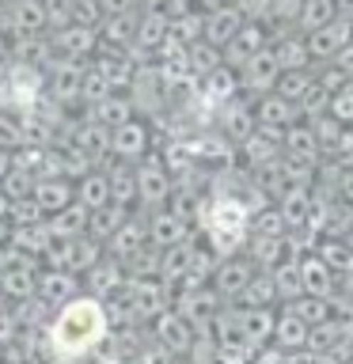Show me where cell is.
I'll use <instances>...</instances> for the list:
<instances>
[{
  "instance_id": "cell-6",
  "label": "cell",
  "mask_w": 353,
  "mask_h": 364,
  "mask_svg": "<svg viewBox=\"0 0 353 364\" xmlns=\"http://www.w3.org/2000/svg\"><path fill=\"white\" fill-rule=\"evenodd\" d=\"M304 42H307V53H312V61H319V57H323V61H334V57L353 42V23H349L346 16H338L334 23H327V27L312 31Z\"/></svg>"
},
{
  "instance_id": "cell-41",
  "label": "cell",
  "mask_w": 353,
  "mask_h": 364,
  "mask_svg": "<svg viewBox=\"0 0 353 364\" xmlns=\"http://www.w3.org/2000/svg\"><path fill=\"white\" fill-rule=\"evenodd\" d=\"M307 125H312V133H315V141L323 144V148H334L338 144V136H342V129H346V125H342L334 114H315V118H307Z\"/></svg>"
},
{
  "instance_id": "cell-56",
  "label": "cell",
  "mask_w": 353,
  "mask_h": 364,
  "mask_svg": "<svg viewBox=\"0 0 353 364\" xmlns=\"http://www.w3.org/2000/svg\"><path fill=\"white\" fill-rule=\"evenodd\" d=\"M141 4H144V8H164L167 0H141Z\"/></svg>"
},
{
  "instance_id": "cell-44",
  "label": "cell",
  "mask_w": 353,
  "mask_h": 364,
  "mask_svg": "<svg viewBox=\"0 0 353 364\" xmlns=\"http://www.w3.org/2000/svg\"><path fill=\"white\" fill-rule=\"evenodd\" d=\"M42 8H46V27L61 31L73 23V0H42Z\"/></svg>"
},
{
  "instance_id": "cell-18",
  "label": "cell",
  "mask_w": 353,
  "mask_h": 364,
  "mask_svg": "<svg viewBox=\"0 0 353 364\" xmlns=\"http://www.w3.org/2000/svg\"><path fill=\"white\" fill-rule=\"evenodd\" d=\"M144 228H148V243L159 247V250H167V247L182 243V239H190L186 220H182L179 213H171V209H156L152 216H148Z\"/></svg>"
},
{
  "instance_id": "cell-55",
  "label": "cell",
  "mask_w": 353,
  "mask_h": 364,
  "mask_svg": "<svg viewBox=\"0 0 353 364\" xmlns=\"http://www.w3.org/2000/svg\"><path fill=\"white\" fill-rule=\"evenodd\" d=\"M8 216H11V201L0 193V220H8Z\"/></svg>"
},
{
  "instance_id": "cell-22",
  "label": "cell",
  "mask_w": 353,
  "mask_h": 364,
  "mask_svg": "<svg viewBox=\"0 0 353 364\" xmlns=\"http://www.w3.org/2000/svg\"><path fill=\"white\" fill-rule=\"evenodd\" d=\"M296 118H300V110H296L289 99H281L278 91H266V95H258V102H255V122L258 125L289 129V125H296Z\"/></svg>"
},
{
  "instance_id": "cell-9",
  "label": "cell",
  "mask_w": 353,
  "mask_h": 364,
  "mask_svg": "<svg viewBox=\"0 0 353 364\" xmlns=\"http://www.w3.org/2000/svg\"><path fill=\"white\" fill-rule=\"evenodd\" d=\"M148 144H152V133H148L144 122H125L118 129H110V156L125 159V164H141L148 156Z\"/></svg>"
},
{
  "instance_id": "cell-38",
  "label": "cell",
  "mask_w": 353,
  "mask_h": 364,
  "mask_svg": "<svg viewBox=\"0 0 353 364\" xmlns=\"http://www.w3.org/2000/svg\"><path fill=\"white\" fill-rule=\"evenodd\" d=\"M0 193H4L8 201H23V198H34V175L31 171H23L11 164L4 171V178H0Z\"/></svg>"
},
{
  "instance_id": "cell-2",
  "label": "cell",
  "mask_w": 353,
  "mask_h": 364,
  "mask_svg": "<svg viewBox=\"0 0 353 364\" xmlns=\"http://www.w3.org/2000/svg\"><path fill=\"white\" fill-rule=\"evenodd\" d=\"M42 258L50 262V269H65V273H76V277H84V273L102 258V243H99V239H91V235L53 239L50 250H46Z\"/></svg>"
},
{
  "instance_id": "cell-39",
  "label": "cell",
  "mask_w": 353,
  "mask_h": 364,
  "mask_svg": "<svg viewBox=\"0 0 353 364\" xmlns=\"http://www.w3.org/2000/svg\"><path fill=\"white\" fill-rule=\"evenodd\" d=\"M171 38H175L179 46H194V42H201V38H205V16L190 8L186 16L171 19Z\"/></svg>"
},
{
  "instance_id": "cell-35",
  "label": "cell",
  "mask_w": 353,
  "mask_h": 364,
  "mask_svg": "<svg viewBox=\"0 0 353 364\" xmlns=\"http://www.w3.org/2000/svg\"><path fill=\"white\" fill-rule=\"evenodd\" d=\"M342 16L338 0H300V19H296V27H304L307 34L327 27V23H334Z\"/></svg>"
},
{
  "instance_id": "cell-47",
  "label": "cell",
  "mask_w": 353,
  "mask_h": 364,
  "mask_svg": "<svg viewBox=\"0 0 353 364\" xmlns=\"http://www.w3.org/2000/svg\"><path fill=\"white\" fill-rule=\"evenodd\" d=\"M278 341L281 346H304V318H296V315H285L281 323H278Z\"/></svg>"
},
{
  "instance_id": "cell-20",
  "label": "cell",
  "mask_w": 353,
  "mask_h": 364,
  "mask_svg": "<svg viewBox=\"0 0 353 364\" xmlns=\"http://www.w3.org/2000/svg\"><path fill=\"white\" fill-rule=\"evenodd\" d=\"M243 16H239V8L236 4H224V8H216V11H205V42L216 46V50H224L228 42L236 38V31L243 27Z\"/></svg>"
},
{
  "instance_id": "cell-53",
  "label": "cell",
  "mask_w": 353,
  "mask_h": 364,
  "mask_svg": "<svg viewBox=\"0 0 353 364\" xmlns=\"http://www.w3.org/2000/svg\"><path fill=\"white\" fill-rule=\"evenodd\" d=\"M11 258H16V247H11V243H0V273L11 266Z\"/></svg>"
},
{
  "instance_id": "cell-42",
  "label": "cell",
  "mask_w": 353,
  "mask_h": 364,
  "mask_svg": "<svg viewBox=\"0 0 353 364\" xmlns=\"http://www.w3.org/2000/svg\"><path fill=\"white\" fill-rule=\"evenodd\" d=\"M281 255H285V239H270V235L251 239V262H255V266H273Z\"/></svg>"
},
{
  "instance_id": "cell-58",
  "label": "cell",
  "mask_w": 353,
  "mask_h": 364,
  "mask_svg": "<svg viewBox=\"0 0 353 364\" xmlns=\"http://www.w3.org/2000/svg\"><path fill=\"white\" fill-rule=\"evenodd\" d=\"M27 364H34V360H27Z\"/></svg>"
},
{
  "instance_id": "cell-12",
  "label": "cell",
  "mask_w": 353,
  "mask_h": 364,
  "mask_svg": "<svg viewBox=\"0 0 353 364\" xmlns=\"http://www.w3.org/2000/svg\"><path fill=\"white\" fill-rule=\"evenodd\" d=\"M167 307V292L164 284L152 277H130V300H125V311L141 315V318H156L164 315Z\"/></svg>"
},
{
  "instance_id": "cell-48",
  "label": "cell",
  "mask_w": 353,
  "mask_h": 364,
  "mask_svg": "<svg viewBox=\"0 0 353 364\" xmlns=\"http://www.w3.org/2000/svg\"><path fill=\"white\" fill-rule=\"evenodd\" d=\"M319 258H323L330 269H349L353 266V247L349 243H327Z\"/></svg>"
},
{
  "instance_id": "cell-7",
  "label": "cell",
  "mask_w": 353,
  "mask_h": 364,
  "mask_svg": "<svg viewBox=\"0 0 353 364\" xmlns=\"http://www.w3.org/2000/svg\"><path fill=\"white\" fill-rule=\"evenodd\" d=\"M239 76V91H255V95H266V91H273V84L281 80V65L278 57L270 53V46L262 53H255L243 68H236Z\"/></svg>"
},
{
  "instance_id": "cell-14",
  "label": "cell",
  "mask_w": 353,
  "mask_h": 364,
  "mask_svg": "<svg viewBox=\"0 0 353 364\" xmlns=\"http://www.w3.org/2000/svg\"><path fill=\"white\" fill-rule=\"evenodd\" d=\"M167 38H171V19H167L159 8H144L141 16H137L133 50H141V53H159Z\"/></svg>"
},
{
  "instance_id": "cell-27",
  "label": "cell",
  "mask_w": 353,
  "mask_h": 364,
  "mask_svg": "<svg viewBox=\"0 0 353 364\" xmlns=\"http://www.w3.org/2000/svg\"><path fill=\"white\" fill-rule=\"evenodd\" d=\"M73 190H76V201L84 205L88 213H95V209H102V205H110V182H107V171H88L84 178H76V182H73Z\"/></svg>"
},
{
  "instance_id": "cell-31",
  "label": "cell",
  "mask_w": 353,
  "mask_h": 364,
  "mask_svg": "<svg viewBox=\"0 0 353 364\" xmlns=\"http://www.w3.org/2000/svg\"><path fill=\"white\" fill-rule=\"evenodd\" d=\"M201 95H205V102H221V107H224L228 99H236V95H239V76H236V68H228V65L213 68V73L201 80Z\"/></svg>"
},
{
  "instance_id": "cell-59",
  "label": "cell",
  "mask_w": 353,
  "mask_h": 364,
  "mask_svg": "<svg viewBox=\"0 0 353 364\" xmlns=\"http://www.w3.org/2000/svg\"><path fill=\"white\" fill-rule=\"evenodd\" d=\"M4 4H8V0H4Z\"/></svg>"
},
{
  "instance_id": "cell-45",
  "label": "cell",
  "mask_w": 353,
  "mask_h": 364,
  "mask_svg": "<svg viewBox=\"0 0 353 364\" xmlns=\"http://www.w3.org/2000/svg\"><path fill=\"white\" fill-rule=\"evenodd\" d=\"M327 114H334V118H338L342 125H353V84L330 95V107H327Z\"/></svg>"
},
{
  "instance_id": "cell-34",
  "label": "cell",
  "mask_w": 353,
  "mask_h": 364,
  "mask_svg": "<svg viewBox=\"0 0 353 364\" xmlns=\"http://www.w3.org/2000/svg\"><path fill=\"white\" fill-rule=\"evenodd\" d=\"M73 144H80L91 159H110V129L99 122H84L73 133Z\"/></svg>"
},
{
  "instance_id": "cell-19",
  "label": "cell",
  "mask_w": 353,
  "mask_h": 364,
  "mask_svg": "<svg viewBox=\"0 0 353 364\" xmlns=\"http://www.w3.org/2000/svg\"><path fill=\"white\" fill-rule=\"evenodd\" d=\"M144 243H148V228L130 216V220H125L118 232H114L107 243H102V250H107V258H114V262H122V266H125V262H130Z\"/></svg>"
},
{
  "instance_id": "cell-17",
  "label": "cell",
  "mask_w": 353,
  "mask_h": 364,
  "mask_svg": "<svg viewBox=\"0 0 353 364\" xmlns=\"http://www.w3.org/2000/svg\"><path fill=\"white\" fill-rule=\"evenodd\" d=\"M251 277H255V262L236 258V255L221 258V262H216V269H213V284H216V292H224V296H243Z\"/></svg>"
},
{
  "instance_id": "cell-28",
  "label": "cell",
  "mask_w": 353,
  "mask_h": 364,
  "mask_svg": "<svg viewBox=\"0 0 353 364\" xmlns=\"http://www.w3.org/2000/svg\"><path fill=\"white\" fill-rule=\"evenodd\" d=\"M270 53L278 57L281 73H296V68L312 65V53H307V42L300 34H278V42L270 46Z\"/></svg>"
},
{
  "instance_id": "cell-46",
  "label": "cell",
  "mask_w": 353,
  "mask_h": 364,
  "mask_svg": "<svg viewBox=\"0 0 353 364\" xmlns=\"http://www.w3.org/2000/svg\"><path fill=\"white\" fill-rule=\"evenodd\" d=\"M273 277V289H278V296H289L300 289V266H293V262H285V266H278V273H270Z\"/></svg>"
},
{
  "instance_id": "cell-24",
  "label": "cell",
  "mask_w": 353,
  "mask_h": 364,
  "mask_svg": "<svg viewBox=\"0 0 353 364\" xmlns=\"http://www.w3.org/2000/svg\"><path fill=\"white\" fill-rule=\"evenodd\" d=\"M11 247L19 250V255H27V258H42L46 250H50L53 243V235H50V228L42 224H11V239H8Z\"/></svg>"
},
{
  "instance_id": "cell-23",
  "label": "cell",
  "mask_w": 353,
  "mask_h": 364,
  "mask_svg": "<svg viewBox=\"0 0 353 364\" xmlns=\"http://www.w3.org/2000/svg\"><path fill=\"white\" fill-rule=\"evenodd\" d=\"M95 73L107 80L114 91H118V87H130V84H133L137 65L125 57V50H102V53L95 57Z\"/></svg>"
},
{
  "instance_id": "cell-51",
  "label": "cell",
  "mask_w": 353,
  "mask_h": 364,
  "mask_svg": "<svg viewBox=\"0 0 353 364\" xmlns=\"http://www.w3.org/2000/svg\"><path fill=\"white\" fill-rule=\"evenodd\" d=\"M296 318H312V323H323V318H327V304H319V300H300V304H296Z\"/></svg>"
},
{
  "instance_id": "cell-32",
  "label": "cell",
  "mask_w": 353,
  "mask_h": 364,
  "mask_svg": "<svg viewBox=\"0 0 353 364\" xmlns=\"http://www.w3.org/2000/svg\"><path fill=\"white\" fill-rule=\"evenodd\" d=\"M130 220V209H125V205H102V209H95L88 216V235L91 239H99V243H107V239L118 232V228Z\"/></svg>"
},
{
  "instance_id": "cell-43",
  "label": "cell",
  "mask_w": 353,
  "mask_h": 364,
  "mask_svg": "<svg viewBox=\"0 0 353 364\" xmlns=\"http://www.w3.org/2000/svg\"><path fill=\"white\" fill-rule=\"evenodd\" d=\"M285 228H289V220L281 216V209H258V216H255V232H258V235L281 239Z\"/></svg>"
},
{
  "instance_id": "cell-26",
  "label": "cell",
  "mask_w": 353,
  "mask_h": 364,
  "mask_svg": "<svg viewBox=\"0 0 353 364\" xmlns=\"http://www.w3.org/2000/svg\"><path fill=\"white\" fill-rule=\"evenodd\" d=\"M114 159V156H110ZM110 182V201L114 205H137V164H125V159H114V167L107 171Z\"/></svg>"
},
{
  "instance_id": "cell-21",
  "label": "cell",
  "mask_w": 353,
  "mask_h": 364,
  "mask_svg": "<svg viewBox=\"0 0 353 364\" xmlns=\"http://www.w3.org/2000/svg\"><path fill=\"white\" fill-rule=\"evenodd\" d=\"M281 152H285V159H293V164H319L323 144L315 141L312 125H289L281 136Z\"/></svg>"
},
{
  "instance_id": "cell-54",
  "label": "cell",
  "mask_w": 353,
  "mask_h": 364,
  "mask_svg": "<svg viewBox=\"0 0 353 364\" xmlns=\"http://www.w3.org/2000/svg\"><path fill=\"white\" fill-rule=\"evenodd\" d=\"M8 53H11V46H8V34L0 31V61H8Z\"/></svg>"
},
{
  "instance_id": "cell-36",
  "label": "cell",
  "mask_w": 353,
  "mask_h": 364,
  "mask_svg": "<svg viewBox=\"0 0 353 364\" xmlns=\"http://www.w3.org/2000/svg\"><path fill=\"white\" fill-rule=\"evenodd\" d=\"M190 255H194V239H182V243L167 247V250H159V277H164V281H179V277H186Z\"/></svg>"
},
{
  "instance_id": "cell-8",
  "label": "cell",
  "mask_w": 353,
  "mask_h": 364,
  "mask_svg": "<svg viewBox=\"0 0 353 364\" xmlns=\"http://www.w3.org/2000/svg\"><path fill=\"white\" fill-rule=\"evenodd\" d=\"M266 50V23H258V19H247L243 27L236 31V38L221 50V57H224V65L228 68H243L255 53H262Z\"/></svg>"
},
{
  "instance_id": "cell-50",
  "label": "cell",
  "mask_w": 353,
  "mask_h": 364,
  "mask_svg": "<svg viewBox=\"0 0 353 364\" xmlns=\"http://www.w3.org/2000/svg\"><path fill=\"white\" fill-rule=\"evenodd\" d=\"M236 8H239V16L243 19H266V11H270V0H236Z\"/></svg>"
},
{
  "instance_id": "cell-33",
  "label": "cell",
  "mask_w": 353,
  "mask_h": 364,
  "mask_svg": "<svg viewBox=\"0 0 353 364\" xmlns=\"http://www.w3.org/2000/svg\"><path fill=\"white\" fill-rule=\"evenodd\" d=\"M315 84H319V80H315L312 68H296V73H281V80L273 84V91H278L281 99H289L293 107L300 110V102L315 91Z\"/></svg>"
},
{
  "instance_id": "cell-49",
  "label": "cell",
  "mask_w": 353,
  "mask_h": 364,
  "mask_svg": "<svg viewBox=\"0 0 353 364\" xmlns=\"http://www.w3.org/2000/svg\"><path fill=\"white\" fill-rule=\"evenodd\" d=\"M102 16H141L144 4L141 0H99Z\"/></svg>"
},
{
  "instance_id": "cell-37",
  "label": "cell",
  "mask_w": 353,
  "mask_h": 364,
  "mask_svg": "<svg viewBox=\"0 0 353 364\" xmlns=\"http://www.w3.org/2000/svg\"><path fill=\"white\" fill-rule=\"evenodd\" d=\"M186 65H190V76H194V80H205L213 68L224 65V57H221V50H216V46H209V42L201 38V42L186 46Z\"/></svg>"
},
{
  "instance_id": "cell-25",
  "label": "cell",
  "mask_w": 353,
  "mask_h": 364,
  "mask_svg": "<svg viewBox=\"0 0 353 364\" xmlns=\"http://www.w3.org/2000/svg\"><path fill=\"white\" fill-rule=\"evenodd\" d=\"M88 209L80 201L73 205H65L61 213H50L46 216V228H50V235L53 239H76V235H88Z\"/></svg>"
},
{
  "instance_id": "cell-11",
  "label": "cell",
  "mask_w": 353,
  "mask_h": 364,
  "mask_svg": "<svg viewBox=\"0 0 353 364\" xmlns=\"http://www.w3.org/2000/svg\"><path fill=\"white\" fill-rule=\"evenodd\" d=\"M84 73L88 68L80 61H65V57H57L50 65V73H46V91L53 95V102L61 107V102H73L80 99V84H84Z\"/></svg>"
},
{
  "instance_id": "cell-13",
  "label": "cell",
  "mask_w": 353,
  "mask_h": 364,
  "mask_svg": "<svg viewBox=\"0 0 353 364\" xmlns=\"http://www.w3.org/2000/svg\"><path fill=\"white\" fill-rule=\"evenodd\" d=\"M80 277L76 273H65V269H50L46 266L42 273H38V289H34V296H38L42 304H50V307H61V304H68V300H76L80 296Z\"/></svg>"
},
{
  "instance_id": "cell-30",
  "label": "cell",
  "mask_w": 353,
  "mask_h": 364,
  "mask_svg": "<svg viewBox=\"0 0 353 364\" xmlns=\"http://www.w3.org/2000/svg\"><path fill=\"white\" fill-rule=\"evenodd\" d=\"M156 338H159V346H164V349L182 353V349H190V323L179 311H164L156 318Z\"/></svg>"
},
{
  "instance_id": "cell-1",
  "label": "cell",
  "mask_w": 353,
  "mask_h": 364,
  "mask_svg": "<svg viewBox=\"0 0 353 364\" xmlns=\"http://www.w3.org/2000/svg\"><path fill=\"white\" fill-rule=\"evenodd\" d=\"M110 338L107 304L80 292L76 300L61 304L46 326V346L57 364H88L91 353H99Z\"/></svg>"
},
{
  "instance_id": "cell-40",
  "label": "cell",
  "mask_w": 353,
  "mask_h": 364,
  "mask_svg": "<svg viewBox=\"0 0 353 364\" xmlns=\"http://www.w3.org/2000/svg\"><path fill=\"white\" fill-rule=\"evenodd\" d=\"M300 289L315 292V296H323L330 289V266H327L323 258H307L304 266H300Z\"/></svg>"
},
{
  "instance_id": "cell-16",
  "label": "cell",
  "mask_w": 353,
  "mask_h": 364,
  "mask_svg": "<svg viewBox=\"0 0 353 364\" xmlns=\"http://www.w3.org/2000/svg\"><path fill=\"white\" fill-rule=\"evenodd\" d=\"M34 201H38V209L50 216V213H61L65 205L76 201V190H73V178L65 175H42L34 178Z\"/></svg>"
},
{
  "instance_id": "cell-3",
  "label": "cell",
  "mask_w": 353,
  "mask_h": 364,
  "mask_svg": "<svg viewBox=\"0 0 353 364\" xmlns=\"http://www.w3.org/2000/svg\"><path fill=\"white\" fill-rule=\"evenodd\" d=\"M171 190H175V178H171V171L164 167V159L144 156L141 164H137V205L148 213H156L171 201Z\"/></svg>"
},
{
  "instance_id": "cell-15",
  "label": "cell",
  "mask_w": 353,
  "mask_h": 364,
  "mask_svg": "<svg viewBox=\"0 0 353 364\" xmlns=\"http://www.w3.org/2000/svg\"><path fill=\"white\" fill-rule=\"evenodd\" d=\"M258 129V122H255V107H247L243 99H228L224 107H221V136L224 141H232L236 148L247 141L251 133Z\"/></svg>"
},
{
  "instance_id": "cell-5",
  "label": "cell",
  "mask_w": 353,
  "mask_h": 364,
  "mask_svg": "<svg viewBox=\"0 0 353 364\" xmlns=\"http://www.w3.org/2000/svg\"><path fill=\"white\" fill-rule=\"evenodd\" d=\"M50 46H53L57 57H65V61H84L88 53L99 50V31L84 27V23H68V27L50 34Z\"/></svg>"
},
{
  "instance_id": "cell-4",
  "label": "cell",
  "mask_w": 353,
  "mask_h": 364,
  "mask_svg": "<svg viewBox=\"0 0 353 364\" xmlns=\"http://www.w3.org/2000/svg\"><path fill=\"white\" fill-rule=\"evenodd\" d=\"M38 258H27L16 250V258H11V266L0 273V292L8 296V300H31L34 289H38Z\"/></svg>"
},
{
  "instance_id": "cell-52",
  "label": "cell",
  "mask_w": 353,
  "mask_h": 364,
  "mask_svg": "<svg viewBox=\"0 0 353 364\" xmlns=\"http://www.w3.org/2000/svg\"><path fill=\"white\" fill-rule=\"evenodd\" d=\"M338 193L353 205V167H342V178H338Z\"/></svg>"
},
{
  "instance_id": "cell-10",
  "label": "cell",
  "mask_w": 353,
  "mask_h": 364,
  "mask_svg": "<svg viewBox=\"0 0 353 364\" xmlns=\"http://www.w3.org/2000/svg\"><path fill=\"white\" fill-rule=\"evenodd\" d=\"M125 281H130V273H125L122 262H114V258L102 255L95 266L84 273V281H80V284H84V292H88V296H95V300L107 304L114 292H122V284H125Z\"/></svg>"
},
{
  "instance_id": "cell-29",
  "label": "cell",
  "mask_w": 353,
  "mask_h": 364,
  "mask_svg": "<svg viewBox=\"0 0 353 364\" xmlns=\"http://www.w3.org/2000/svg\"><path fill=\"white\" fill-rule=\"evenodd\" d=\"M133 102L130 95H118V91H110L107 99H99L95 107H91V122H99V125H107V129H118V125L125 122H133Z\"/></svg>"
},
{
  "instance_id": "cell-57",
  "label": "cell",
  "mask_w": 353,
  "mask_h": 364,
  "mask_svg": "<svg viewBox=\"0 0 353 364\" xmlns=\"http://www.w3.org/2000/svg\"><path fill=\"white\" fill-rule=\"evenodd\" d=\"M4 311H8V296L0 292V318H4Z\"/></svg>"
}]
</instances>
